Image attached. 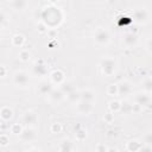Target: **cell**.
Listing matches in <instances>:
<instances>
[{
    "label": "cell",
    "mask_w": 152,
    "mask_h": 152,
    "mask_svg": "<svg viewBox=\"0 0 152 152\" xmlns=\"http://www.w3.org/2000/svg\"><path fill=\"white\" fill-rule=\"evenodd\" d=\"M108 38H109V36H108V32L107 31H104V30H97L96 31V34H95V40L97 42V43H106V42H108Z\"/></svg>",
    "instance_id": "cell-1"
},
{
    "label": "cell",
    "mask_w": 152,
    "mask_h": 152,
    "mask_svg": "<svg viewBox=\"0 0 152 152\" xmlns=\"http://www.w3.org/2000/svg\"><path fill=\"white\" fill-rule=\"evenodd\" d=\"M115 65V63H114V61H112V59H104L103 62H102V68H103V71L107 74V75H109V74H112L113 71H114V66Z\"/></svg>",
    "instance_id": "cell-2"
},
{
    "label": "cell",
    "mask_w": 152,
    "mask_h": 152,
    "mask_svg": "<svg viewBox=\"0 0 152 152\" xmlns=\"http://www.w3.org/2000/svg\"><path fill=\"white\" fill-rule=\"evenodd\" d=\"M14 81H15V83H18L20 86H24L27 83V76L24 72H17L14 76Z\"/></svg>",
    "instance_id": "cell-3"
},
{
    "label": "cell",
    "mask_w": 152,
    "mask_h": 152,
    "mask_svg": "<svg viewBox=\"0 0 152 152\" xmlns=\"http://www.w3.org/2000/svg\"><path fill=\"white\" fill-rule=\"evenodd\" d=\"M90 108H91V104L89 102H87V101H83V102H81L78 104V109L81 112H83V113H88L90 110Z\"/></svg>",
    "instance_id": "cell-4"
},
{
    "label": "cell",
    "mask_w": 152,
    "mask_h": 152,
    "mask_svg": "<svg viewBox=\"0 0 152 152\" xmlns=\"http://www.w3.org/2000/svg\"><path fill=\"white\" fill-rule=\"evenodd\" d=\"M1 116H2L4 119H10V118L12 116V110L8 109V108H4V109L1 110Z\"/></svg>",
    "instance_id": "cell-5"
},
{
    "label": "cell",
    "mask_w": 152,
    "mask_h": 152,
    "mask_svg": "<svg viewBox=\"0 0 152 152\" xmlns=\"http://www.w3.org/2000/svg\"><path fill=\"white\" fill-rule=\"evenodd\" d=\"M33 137H34V133H33L32 129H26V131L23 132V138L24 139H31Z\"/></svg>",
    "instance_id": "cell-6"
},
{
    "label": "cell",
    "mask_w": 152,
    "mask_h": 152,
    "mask_svg": "<svg viewBox=\"0 0 152 152\" xmlns=\"http://www.w3.org/2000/svg\"><path fill=\"white\" fill-rule=\"evenodd\" d=\"M135 40H137L135 39V36H133V34H127L126 38H125V42L128 43L129 45H132L133 43H135Z\"/></svg>",
    "instance_id": "cell-7"
},
{
    "label": "cell",
    "mask_w": 152,
    "mask_h": 152,
    "mask_svg": "<svg viewBox=\"0 0 152 152\" xmlns=\"http://www.w3.org/2000/svg\"><path fill=\"white\" fill-rule=\"evenodd\" d=\"M93 97H94V96H93V93H90V91H84V93H83V99H84V101L89 102Z\"/></svg>",
    "instance_id": "cell-8"
},
{
    "label": "cell",
    "mask_w": 152,
    "mask_h": 152,
    "mask_svg": "<svg viewBox=\"0 0 152 152\" xmlns=\"http://www.w3.org/2000/svg\"><path fill=\"white\" fill-rule=\"evenodd\" d=\"M119 90H120V93H127L128 90H129V86L127 84V83H122L121 86H120V88H119Z\"/></svg>",
    "instance_id": "cell-9"
},
{
    "label": "cell",
    "mask_w": 152,
    "mask_h": 152,
    "mask_svg": "<svg viewBox=\"0 0 152 152\" xmlns=\"http://www.w3.org/2000/svg\"><path fill=\"white\" fill-rule=\"evenodd\" d=\"M40 90H42L43 93H49V91L51 90V87H50L49 84L44 83V84H42V87H40Z\"/></svg>",
    "instance_id": "cell-10"
},
{
    "label": "cell",
    "mask_w": 152,
    "mask_h": 152,
    "mask_svg": "<svg viewBox=\"0 0 152 152\" xmlns=\"http://www.w3.org/2000/svg\"><path fill=\"white\" fill-rule=\"evenodd\" d=\"M4 21V15H2V13H0V24Z\"/></svg>",
    "instance_id": "cell-11"
}]
</instances>
